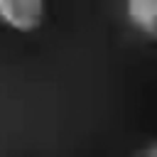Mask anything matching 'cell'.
<instances>
[{
	"label": "cell",
	"mask_w": 157,
	"mask_h": 157,
	"mask_svg": "<svg viewBox=\"0 0 157 157\" xmlns=\"http://www.w3.org/2000/svg\"><path fill=\"white\" fill-rule=\"evenodd\" d=\"M137 157H157V150H155V145H150V147H145Z\"/></svg>",
	"instance_id": "3"
},
{
	"label": "cell",
	"mask_w": 157,
	"mask_h": 157,
	"mask_svg": "<svg viewBox=\"0 0 157 157\" xmlns=\"http://www.w3.org/2000/svg\"><path fill=\"white\" fill-rule=\"evenodd\" d=\"M47 2L44 0H0V22L15 32L29 34L44 25Z\"/></svg>",
	"instance_id": "1"
},
{
	"label": "cell",
	"mask_w": 157,
	"mask_h": 157,
	"mask_svg": "<svg viewBox=\"0 0 157 157\" xmlns=\"http://www.w3.org/2000/svg\"><path fill=\"white\" fill-rule=\"evenodd\" d=\"M125 17L142 37H157V0H125Z\"/></svg>",
	"instance_id": "2"
}]
</instances>
